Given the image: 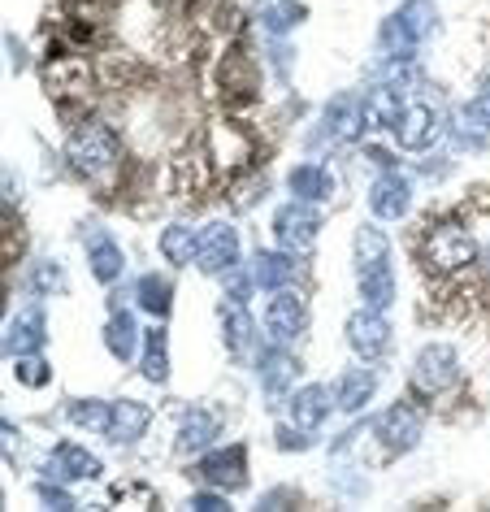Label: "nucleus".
Instances as JSON below:
<instances>
[{
    "mask_svg": "<svg viewBox=\"0 0 490 512\" xmlns=\"http://www.w3.org/2000/svg\"><path fill=\"white\" fill-rule=\"evenodd\" d=\"M204 482H213V486H222V491H235V486L248 482V447H217V452L204 456Z\"/></svg>",
    "mask_w": 490,
    "mask_h": 512,
    "instance_id": "nucleus-9",
    "label": "nucleus"
},
{
    "mask_svg": "<svg viewBox=\"0 0 490 512\" xmlns=\"http://www.w3.org/2000/svg\"><path fill=\"white\" fill-rule=\"evenodd\" d=\"M373 391H378V374L365 365H356V369H347V374L334 382V404L343 408V413H360L369 400H373Z\"/></svg>",
    "mask_w": 490,
    "mask_h": 512,
    "instance_id": "nucleus-12",
    "label": "nucleus"
},
{
    "mask_svg": "<svg viewBox=\"0 0 490 512\" xmlns=\"http://www.w3.org/2000/svg\"><path fill=\"white\" fill-rule=\"evenodd\" d=\"M477 239H473V230L469 226H460V222H443V226H434L430 235L421 239V256H425V265H430L434 274H460V270H469V265L477 261Z\"/></svg>",
    "mask_w": 490,
    "mask_h": 512,
    "instance_id": "nucleus-2",
    "label": "nucleus"
},
{
    "mask_svg": "<svg viewBox=\"0 0 490 512\" xmlns=\"http://www.w3.org/2000/svg\"><path fill=\"white\" fill-rule=\"evenodd\" d=\"M369 209L378 213V217H386V222L404 217V213L412 209V187H408V178H399V174H382L378 183H373Z\"/></svg>",
    "mask_w": 490,
    "mask_h": 512,
    "instance_id": "nucleus-10",
    "label": "nucleus"
},
{
    "mask_svg": "<svg viewBox=\"0 0 490 512\" xmlns=\"http://www.w3.org/2000/svg\"><path fill=\"white\" fill-rule=\"evenodd\" d=\"M317 230H321V213H317L308 200H287V204H282V209L274 213V239H278L287 252L313 248V243H317Z\"/></svg>",
    "mask_w": 490,
    "mask_h": 512,
    "instance_id": "nucleus-4",
    "label": "nucleus"
},
{
    "mask_svg": "<svg viewBox=\"0 0 490 512\" xmlns=\"http://www.w3.org/2000/svg\"><path fill=\"white\" fill-rule=\"evenodd\" d=\"M139 374H148L152 382L170 378V343H165V330H144V356H139Z\"/></svg>",
    "mask_w": 490,
    "mask_h": 512,
    "instance_id": "nucleus-20",
    "label": "nucleus"
},
{
    "mask_svg": "<svg viewBox=\"0 0 490 512\" xmlns=\"http://www.w3.org/2000/svg\"><path fill=\"white\" fill-rule=\"evenodd\" d=\"M395 131H399V144L404 148H430L438 139V113L430 105H408L399 113Z\"/></svg>",
    "mask_w": 490,
    "mask_h": 512,
    "instance_id": "nucleus-13",
    "label": "nucleus"
},
{
    "mask_svg": "<svg viewBox=\"0 0 490 512\" xmlns=\"http://www.w3.org/2000/svg\"><path fill=\"white\" fill-rule=\"evenodd\" d=\"M44 473L48 478H61V482H83V478H100V460L74 443H61Z\"/></svg>",
    "mask_w": 490,
    "mask_h": 512,
    "instance_id": "nucleus-11",
    "label": "nucleus"
},
{
    "mask_svg": "<svg viewBox=\"0 0 490 512\" xmlns=\"http://www.w3.org/2000/svg\"><path fill=\"white\" fill-rule=\"evenodd\" d=\"M135 343H139L135 317H131V313H113V317H109V326H105V348L118 356V361H131Z\"/></svg>",
    "mask_w": 490,
    "mask_h": 512,
    "instance_id": "nucleus-21",
    "label": "nucleus"
},
{
    "mask_svg": "<svg viewBox=\"0 0 490 512\" xmlns=\"http://www.w3.org/2000/svg\"><path fill=\"white\" fill-rule=\"evenodd\" d=\"M161 252H165V261L170 265H187L191 256H200V239L191 235L187 226H170L161 235Z\"/></svg>",
    "mask_w": 490,
    "mask_h": 512,
    "instance_id": "nucleus-24",
    "label": "nucleus"
},
{
    "mask_svg": "<svg viewBox=\"0 0 490 512\" xmlns=\"http://www.w3.org/2000/svg\"><path fill=\"white\" fill-rule=\"evenodd\" d=\"M308 430H278V447H287V452H304L308 439H304Z\"/></svg>",
    "mask_w": 490,
    "mask_h": 512,
    "instance_id": "nucleus-28",
    "label": "nucleus"
},
{
    "mask_svg": "<svg viewBox=\"0 0 490 512\" xmlns=\"http://www.w3.org/2000/svg\"><path fill=\"white\" fill-rule=\"evenodd\" d=\"M109 408H113V404H100V400H74V404L66 408V417L74 421V426H83V430H100V434H105Z\"/></svg>",
    "mask_w": 490,
    "mask_h": 512,
    "instance_id": "nucleus-26",
    "label": "nucleus"
},
{
    "mask_svg": "<svg viewBox=\"0 0 490 512\" xmlns=\"http://www.w3.org/2000/svg\"><path fill=\"white\" fill-rule=\"evenodd\" d=\"M295 365L287 352H269V356H261V369H256V374H261V387L269 391V395H282L295 382Z\"/></svg>",
    "mask_w": 490,
    "mask_h": 512,
    "instance_id": "nucleus-22",
    "label": "nucleus"
},
{
    "mask_svg": "<svg viewBox=\"0 0 490 512\" xmlns=\"http://www.w3.org/2000/svg\"><path fill=\"white\" fill-rule=\"evenodd\" d=\"M239 265V235L235 226L217 222L200 235V270L204 274H230Z\"/></svg>",
    "mask_w": 490,
    "mask_h": 512,
    "instance_id": "nucleus-8",
    "label": "nucleus"
},
{
    "mask_svg": "<svg viewBox=\"0 0 490 512\" xmlns=\"http://www.w3.org/2000/svg\"><path fill=\"white\" fill-rule=\"evenodd\" d=\"M191 504L196 508H226V495H196Z\"/></svg>",
    "mask_w": 490,
    "mask_h": 512,
    "instance_id": "nucleus-29",
    "label": "nucleus"
},
{
    "mask_svg": "<svg viewBox=\"0 0 490 512\" xmlns=\"http://www.w3.org/2000/svg\"><path fill=\"white\" fill-rule=\"evenodd\" d=\"M486 265H490V248H486Z\"/></svg>",
    "mask_w": 490,
    "mask_h": 512,
    "instance_id": "nucleus-30",
    "label": "nucleus"
},
{
    "mask_svg": "<svg viewBox=\"0 0 490 512\" xmlns=\"http://www.w3.org/2000/svg\"><path fill=\"white\" fill-rule=\"evenodd\" d=\"M460 378V356L447 343H425V348L412 356V387L421 395H443L456 387Z\"/></svg>",
    "mask_w": 490,
    "mask_h": 512,
    "instance_id": "nucleus-3",
    "label": "nucleus"
},
{
    "mask_svg": "<svg viewBox=\"0 0 490 512\" xmlns=\"http://www.w3.org/2000/svg\"><path fill=\"white\" fill-rule=\"evenodd\" d=\"M144 430H148V408L144 404H135V400H118L109 408V426L105 434L113 443H135V439H144Z\"/></svg>",
    "mask_w": 490,
    "mask_h": 512,
    "instance_id": "nucleus-15",
    "label": "nucleus"
},
{
    "mask_svg": "<svg viewBox=\"0 0 490 512\" xmlns=\"http://www.w3.org/2000/svg\"><path fill=\"white\" fill-rule=\"evenodd\" d=\"M87 256H92L96 283H118V274H122V265H126L118 239H109V235H87Z\"/></svg>",
    "mask_w": 490,
    "mask_h": 512,
    "instance_id": "nucleus-17",
    "label": "nucleus"
},
{
    "mask_svg": "<svg viewBox=\"0 0 490 512\" xmlns=\"http://www.w3.org/2000/svg\"><path fill=\"white\" fill-rule=\"evenodd\" d=\"M217 439V417L213 413H200V408H191L178 421V452H200V447H209Z\"/></svg>",
    "mask_w": 490,
    "mask_h": 512,
    "instance_id": "nucleus-18",
    "label": "nucleus"
},
{
    "mask_svg": "<svg viewBox=\"0 0 490 512\" xmlns=\"http://www.w3.org/2000/svg\"><path fill=\"white\" fill-rule=\"evenodd\" d=\"M330 408H339V404H330V391L326 387H300V391L291 395V421L300 430H308V434L326 426Z\"/></svg>",
    "mask_w": 490,
    "mask_h": 512,
    "instance_id": "nucleus-14",
    "label": "nucleus"
},
{
    "mask_svg": "<svg viewBox=\"0 0 490 512\" xmlns=\"http://www.w3.org/2000/svg\"><path fill=\"white\" fill-rule=\"evenodd\" d=\"M304 326H308V304H304V296H295V291L278 287L274 296H269V304H265V330H269V339H274V343H295V339L304 335Z\"/></svg>",
    "mask_w": 490,
    "mask_h": 512,
    "instance_id": "nucleus-5",
    "label": "nucleus"
},
{
    "mask_svg": "<svg viewBox=\"0 0 490 512\" xmlns=\"http://www.w3.org/2000/svg\"><path fill=\"white\" fill-rule=\"evenodd\" d=\"M378 434H382V447H386V452H408V447L421 439V408L408 404V400L391 404V408H386V413L378 417Z\"/></svg>",
    "mask_w": 490,
    "mask_h": 512,
    "instance_id": "nucleus-7",
    "label": "nucleus"
},
{
    "mask_svg": "<svg viewBox=\"0 0 490 512\" xmlns=\"http://www.w3.org/2000/svg\"><path fill=\"white\" fill-rule=\"evenodd\" d=\"M287 187H291V196L295 200H308V204H317V200H326L330 196V174L326 170H317V165H295L291 178H287Z\"/></svg>",
    "mask_w": 490,
    "mask_h": 512,
    "instance_id": "nucleus-19",
    "label": "nucleus"
},
{
    "mask_svg": "<svg viewBox=\"0 0 490 512\" xmlns=\"http://www.w3.org/2000/svg\"><path fill=\"white\" fill-rule=\"evenodd\" d=\"M347 343H352L356 356L378 361V356L391 348V322H386L378 309H360L356 317H347Z\"/></svg>",
    "mask_w": 490,
    "mask_h": 512,
    "instance_id": "nucleus-6",
    "label": "nucleus"
},
{
    "mask_svg": "<svg viewBox=\"0 0 490 512\" xmlns=\"http://www.w3.org/2000/svg\"><path fill=\"white\" fill-rule=\"evenodd\" d=\"M14 378L22 382V387H48V382H53V374H48V361H35V356H18Z\"/></svg>",
    "mask_w": 490,
    "mask_h": 512,
    "instance_id": "nucleus-27",
    "label": "nucleus"
},
{
    "mask_svg": "<svg viewBox=\"0 0 490 512\" xmlns=\"http://www.w3.org/2000/svg\"><path fill=\"white\" fill-rule=\"evenodd\" d=\"M9 356H31L44 348V313L40 309H27L14 317V326H9V339H5Z\"/></svg>",
    "mask_w": 490,
    "mask_h": 512,
    "instance_id": "nucleus-16",
    "label": "nucleus"
},
{
    "mask_svg": "<svg viewBox=\"0 0 490 512\" xmlns=\"http://www.w3.org/2000/svg\"><path fill=\"white\" fill-rule=\"evenodd\" d=\"M66 161L83 183H100V178H109L113 165H118V135H113L105 122L74 126L66 139Z\"/></svg>",
    "mask_w": 490,
    "mask_h": 512,
    "instance_id": "nucleus-1",
    "label": "nucleus"
},
{
    "mask_svg": "<svg viewBox=\"0 0 490 512\" xmlns=\"http://www.w3.org/2000/svg\"><path fill=\"white\" fill-rule=\"evenodd\" d=\"M252 274H256V283L269 287V291H278V287H287L291 283V256L287 252H261L256 256V265H252Z\"/></svg>",
    "mask_w": 490,
    "mask_h": 512,
    "instance_id": "nucleus-23",
    "label": "nucleus"
},
{
    "mask_svg": "<svg viewBox=\"0 0 490 512\" xmlns=\"http://www.w3.org/2000/svg\"><path fill=\"white\" fill-rule=\"evenodd\" d=\"M139 309H148L152 317H165L170 313V283H165V278H157V274H148V278H139Z\"/></svg>",
    "mask_w": 490,
    "mask_h": 512,
    "instance_id": "nucleus-25",
    "label": "nucleus"
}]
</instances>
